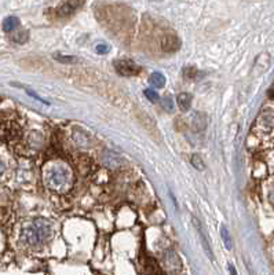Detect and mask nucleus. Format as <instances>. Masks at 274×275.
<instances>
[{
	"mask_svg": "<svg viewBox=\"0 0 274 275\" xmlns=\"http://www.w3.org/2000/svg\"><path fill=\"white\" fill-rule=\"evenodd\" d=\"M51 225L47 220L36 219L22 229V241L28 245H40L50 237Z\"/></svg>",
	"mask_w": 274,
	"mask_h": 275,
	"instance_id": "1",
	"label": "nucleus"
},
{
	"mask_svg": "<svg viewBox=\"0 0 274 275\" xmlns=\"http://www.w3.org/2000/svg\"><path fill=\"white\" fill-rule=\"evenodd\" d=\"M68 169L64 167H52L47 171L46 179H47V184L51 188H58L61 186H64L68 182Z\"/></svg>",
	"mask_w": 274,
	"mask_h": 275,
	"instance_id": "2",
	"label": "nucleus"
},
{
	"mask_svg": "<svg viewBox=\"0 0 274 275\" xmlns=\"http://www.w3.org/2000/svg\"><path fill=\"white\" fill-rule=\"evenodd\" d=\"M115 69L119 74L125 76V77L135 76L139 72V66L131 59H117V61H115Z\"/></svg>",
	"mask_w": 274,
	"mask_h": 275,
	"instance_id": "3",
	"label": "nucleus"
},
{
	"mask_svg": "<svg viewBox=\"0 0 274 275\" xmlns=\"http://www.w3.org/2000/svg\"><path fill=\"white\" fill-rule=\"evenodd\" d=\"M163 261H164V267H166V270L167 271H170V273H176V271H179L180 267H182L179 256L175 253L174 251H167L166 253H164V256H163Z\"/></svg>",
	"mask_w": 274,
	"mask_h": 275,
	"instance_id": "4",
	"label": "nucleus"
},
{
	"mask_svg": "<svg viewBox=\"0 0 274 275\" xmlns=\"http://www.w3.org/2000/svg\"><path fill=\"white\" fill-rule=\"evenodd\" d=\"M193 225L196 227V231L199 234V238H200V242H201L202 248H204V251H205V253L208 256L211 260H214V256H212V251H211V248H209V244H208V238H207V235H205V232L202 230L201 225L199 223V220L193 217Z\"/></svg>",
	"mask_w": 274,
	"mask_h": 275,
	"instance_id": "5",
	"label": "nucleus"
},
{
	"mask_svg": "<svg viewBox=\"0 0 274 275\" xmlns=\"http://www.w3.org/2000/svg\"><path fill=\"white\" fill-rule=\"evenodd\" d=\"M142 275H163L157 261L151 257H146L142 263Z\"/></svg>",
	"mask_w": 274,
	"mask_h": 275,
	"instance_id": "6",
	"label": "nucleus"
},
{
	"mask_svg": "<svg viewBox=\"0 0 274 275\" xmlns=\"http://www.w3.org/2000/svg\"><path fill=\"white\" fill-rule=\"evenodd\" d=\"M180 47V40L174 35H168L167 37H164L163 43H161V48L164 52H175V51L179 50Z\"/></svg>",
	"mask_w": 274,
	"mask_h": 275,
	"instance_id": "7",
	"label": "nucleus"
},
{
	"mask_svg": "<svg viewBox=\"0 0 274 275\" xmlns=\"http://www.w3.org/2000/svg\"><path fill=\"white\" fill-rule=\"evenodd\" d=\"M83 6L81 1H65L58 7V14L61 17H68V15L73 14L76 10H79Z\"/></svg>",
	"mask_w": 274,
	"mask_h": 275,
	"instance_id": "8",
	"label": "nucleus"
},
{
	"mask_svg": "<svg viewBox=\"0 0 274 275\" xmlns=\"http://www.w3.org/2000/svg\"><path fill=\"white\" fill-rule=\"evenodd\" d=\"M192 127L196 132H201L207 128V116L204 113H195L192 118Z\"/></svg>",
	"mask_w": 274,
	"mask_h": 275,
	"instance_id": "9",
	"label": "nucleus"
},
{
	"mask_svg": "<svg viewBox=\"0 0 274 275\" xmlns=\"http://www.w3.org/2000/svg\"><path fill=\"white\" fill-rule=\"evenodd\" d=\"M102 161L105 162V165H108L110 168L119 167L122 164V159L113 152H105L103 157H102Z\"/></svg>",
	"mask_w": 274,
	"mask_h": 275,
	"instance_id": "10",
	"label": "nucleus"
},
{
	"mask_svg": "<svg viewBox=\"0 0 274 275\" xmlns=\"http://www.w3.org/2000/svg\"><path fill=\"white\" fill-rule=\"evenodd\" d=\"M192 105V95L188 92H182L178 95V106L182 112H188Z\"/></svg>",
	"mask_w": 274,
	"mask_h": 275,
	"instance_id": "11",
	"label": "nucleus"
},
{
	"mask_svg": "<svg viewBox=\"0 0 274 275\" xmlns=\"http://www.w3.org/2000/svg\"><path fill=\"white\" fill-rule=\"evenodd\" d=\"M149 84H150L151 87L163 88L166 86V77L160 72L153 73L150 76V79H149Z\"/></svg>",
	"mask_w": 274,
	"mask_h": 275,
	"instance_id": "12",
	"label": "nucleus"
},
{
	"mask_svg": "<svg viewBox=\"0 0 274 275\" xmlns=\"http://www.w3.org/2000/svg\"><path fill=\"white\" fill-rule=\"evenodd\" d=\"M73 140L80 146H87L90 142V138L83 130H75L73 131Z\"/></svg>",
	"mask_w": 274,
	"mask_h": 275,
	"instance_id": "13",
	"label": "nucleus"
},
{
	"mask_svg": "<svg viewBox=\"0 0 274 275\" xmlns=\"http://www.w3.org/2000/svg\"><path fill=\"white\" fill-rule=\"evenodd\" d=\"M20 25V20L17 17H7L4 21H3V30L4 32H14Z\"/></svg>",
	"mask_w": 274,
	"mask_h": 275,
	"instance_id": "14",
	"label": "nucleus"
},
{
	"mask_svg": "<svg viewBox=\"0 0 274 275\" xmlns=\"http://www.w3.org/2000/svg\"><path fill=\"white\" fill-rule=\"evenodd\" d=\"M221 235H222V241H224V246L230 251L231 248H233V242H231V237L230 234H229V230H227L224 226L221 227Z\"/></svg>",
	"mask_w": 274,
	"mask_h": 275,
	"instance_id": "15",
	"label": "nucleus"
},
{
	"mask_svg": "<svg viewBox=\"0 0 274 275\" xmlns=\"http://www.w3.org/2000/svg\"><path fill=\"white\" fill-rule=\"evenodd\" d=\"M190 162H192V165H193L196 169H199V171L205 169L204 161H202V159L200 157V156H199V154H193V156H192V159H190Z\"/></svg>",
	"mask_w": 274,
	"mask_h": 275,
	"instance_id": "16",
	"label": "nucleus"
},
{
	"mask_svg": "<svg viewBox=\"0 0 274 275\" xmlns=\"http://www.w3.org/2000/svg\"><path fill=\"white\" fill-rule=\"evenodd\" d=\"M28 32L26 30H21V32H17L14 36H13V40H14L15 43L18 44H24L26 40H28Z\"/></svg>",
	"mask_w": 274,
	"mask_h": 275,
	"instance_id": "17",
	"label": "nucleus"
},
{
	"mask_svg": "<svg viewBox=\"0 0 274 275\" xmlns=\"http://www.w3.org/2000/svg\"><path fill=\"white\" fill-rule=\"evenodd\" d=\"M145 96L149 99L150 102H157L159 101V94L154 91V90H150V88H148V90H145Z\"/></svg>",
	"mask_w": 274,
	"mask_h": 275,
	"instance_id": "18",
	"label": "nucleus"
},
{
	"mask_svg": "<svg viewBox=\"0 0 274 275\" xmlns=\"http://www.w3.org/2000/svg\"><path fill=\"white\" fill-rule=\"evenodd\" d=\"M197 69L193 68V66H188V68H185L183 69V74L186 76V77H190V79H193L195 76H197Z\"/></svg>",
	"mask_w": 274,
	"mask_h": 275,
	"instance_id": "19",
	"label": "nucleus"
},
{
	"mask_svg": "<svg viewBox=\"0 0 274 275\" xmlns=\"http://www.w3.org/2000/svg\"><path fill=\"white\" fill-rule=\"evenodd\" d=\"M163 108L166 109V110H168V112H173V99H171L170 96H164V98H163Z\"/></svg>",
	"mask_w": 274,
	"mask_h": 275,
	"instance_id": "20",
	"label": "nucleus"
},
{
	"mask_svg": "<svg viewBox=\"0 0 274 275\" xmlns=\"http://www.w3.org/2000/svg\"><path fill=\"white\" fill-rule=\"evenodd\" d=\"M108 51L109 47L106 44H98V46H97V52H98V54H106Z\"/></svg>",
	"mask_w": 274,
	"mask_h": 275,
	"instance_id": "21",
	"label": "nucleus"
},
{
	"mask_svg": "<svg viewBox=\"0 0 274 275\" xmlns=\"http://www.w3.org/2000/svg\"><path fill=\"white\" fill-rule=\"evenodd\" d=\"M230 273H231V275H237V273H236V268H234V266H231L230 264Z\"/></svg>",
	"mask_w": 274,
	"mask_h": 275,
	"instance_id": "22",
	"label": "nucleus"
},
{
	"mask_svg": "<svg viewBox=\"0 0 274 275\" xmlns=\"http://www.w3.org/2000/svg\"><path fill=\"white\" fill-rule=\"evenodd\" d=\"M270 200H272V203L274 204V193H273V194H272V197H270Z\"/></svg>",
	"mask_w": 274,
	"mask_h": 275,
	"instance_id": "23",
	"label": "nucleus"
}]
</instances>
